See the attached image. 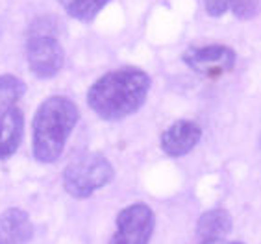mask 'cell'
Returning a JSON list of instances; mask_svg holds the SVG:
<instances>
[{"mask_svg":"<svg viewBox=\"0 0 261 244\" xmlns=\"http://www.w3.org/2000/svg\"><path fill=\"white\" fill-rule=\"evenodd\" d=\"M150 91V76L145 70L126 67L111 70L91 85L87 104L104 120H121L145 104Z\"/></svg>","mask_w":261,"mask_h":244,"instance_id":"cell-1","label":"cell"},{"mask_svg":"<svg viewBox=\"0 0 261 244\" xmlns=\"http://www.w3.org/2000/svg\"><path fill=\"white\" fill-rule=\"evenodd\" d=\"M80 119L78 107L67 96H50L34 117V155L39 163H54Z\"/></svg>","mask_w":261,"mask_h":244,"instance_id":"cell-2","label":"cell"},{"mask_svg":"<svg viewBox=\"0 0 261 244\" xmlns=\"http://www.w3.org/2000/svg\"><path fill=\"white\" fill-rule=\"evenodd\" d=\"M113 167L104 155L84 154L72 159L63 172V187L72 198H89L113 179Z\"/></svg>","mask_w":261,"mask_h":244,"instance_id":"cell-3","label":"cell"},{"mask_svg":"<svg viewBox=\"0 0 261 244\" xmlns=\"http://www.w3.org/2000/svg\"><path fill=\"white\" fill-rule=\"evenodd\" d=\"M156 216L146 204H132L117 214V229L110 244H148Z\"/></svg>","mask_w":261,"mask_h":244,"instance_id":"cell-4","label":"cell"},{"mask_svg":"<svg viewBox=\"0 0 261 244\" xmlns=\"http://www.w3.org/2000/svg\"><path fill=\"white\" fill-rule=\"evenodd\" d=\"M237 61L236 52L224 45L191 46L184 52V63L204 78H219L233 70Z\"/></svg>","mask_w":261,"mask_h":244,"instance_id":"cell-5","label":"cell"},{"mask_svg":"<svg viewBox=\"0 0 261 244\" xmlns=\"http://www.w3.org/2000/svg\"><path fill=\"white\" fill-rule=\"evenodd\" d=\"M28 67L37 78H54L63 67V48L54 35H32L26 45Z\"/></svg>","mask_w":261,"mask_h":244,"instance_id":"cell-6","label":"cell"},{"mask_svg":"<svg viewBox=\"0 0 261 244\" xmlns=\"http://www.w3.org/2000/svg\"><path fill=\"white\" fill-rule=\"evenodd\" d=\"M202 137L200 126L195 120H176L161 135V150L171 157L189 154Z\"/></svg>","mask_w":261,"mask_h":244,"instance_id":"cell-7","label":"cell"},{"mask_svg":"<svg viewBox=\"0 0 261 244\" xmlns=\"http://www.w3.org/2000/svg\"><path fill=\"white\" fill-rule=\"evenodd\" d=\"M34 237V226L28 213L10 207L0 214V244H28Z\"/></svg>","mask_w":261,"mask_h":244,"instance_id":"cell-8","label":"cell"},{"mask_svg":"<svg viewBox=\"0 0 261 244\" xmlns=\"http://www.w3.org/2000/svg\"><path fill=\"white\" fill-rule=\"evenodd\" d=\"M24 117L19 107L0 113V159H8L15 154L22 141Z\"/></svg>","mask_w":261,"mask_h":244,"instance_id":"cell-9","label":"cell"},{"mask_svg":"<svg viewBox=\"0 0 261 244\" xmlns=\"http://www.w3.org/2000/svg\"><path fill=\"white\" fill-rule=\"evenodd\" d=\"M231 231V216L226 209H210L202 214L196 224V233L202 240L224 239Z\"/></svg>","mask_w":261,"mask_h":244,"instance_id":"cell-10","label":"cell"},{"mask_svg":"<svg viewBox=\"0 0 261 244\" xmlns=\"http://www.w3.org/2000/svg\"><path fill=\"white\" fill-rule=\"evenodd\" d=\"M58 2L70 17L84 20V22L93 20L110 4V0H58Z\"/></svg>","mask_w":261,"mask_h":244,"instance_id":"cell-11","label":"cell"},{"mask_svg":"<svg viewBox=\"0 0 261 244\" xmlns=\"http://www.w3.org/2000/svg\"><path fill=\"white\" fill-rule=\"evenodd\" d=\"M26 85L17 76L4 74L0 76V113L17 107V102L24 95Z\"/></svg>","mask_w":261,"mask_h":244,"instance_id":"cell-12","label":"cell"},{"mask_svg":"<svg viewBox=\"0 0 261 244\" xmlns=\"http://www.w3.org/2000/svg\"><path fill=\"white\" fill-rule=\"evenodd\" d=\"M257 8H259V0H233L231 13L237 19L246 20L257 15Z\"/></svg>","mask_w":261,"mask_h":244,"instance_id":"cell-13","label":"cell"},{"mask_svg":"<svg viewBox=\"0 0 261 244\" xmlns=\"http://www.w3.org/2000/svg\"><path fill=\"white\" fill-rule=\"evenodd\" d=\"M233 0H204V8L211 17H222L226 11H231Z\"/></svg>","mask_w":261,"mask_h":244,"instance_id":"cell-14","label":"cell"},{"mask_svg":"<svg viewBox=\"0 0 261 244\" xmlns=\"http://www.w3.org/2000/svg\"><path fill=\"white\" fill-rule=\"evenodd\" d=\"M200 244H241V242H236V240H228V239H210V240H202Z\"/></svg>","mask_w":261,"mask_h":244,"instance_id":"cell-15","label":"cell"}]
</instances>
